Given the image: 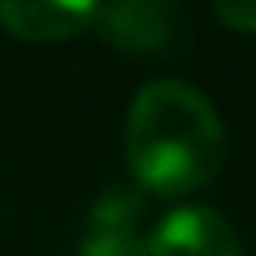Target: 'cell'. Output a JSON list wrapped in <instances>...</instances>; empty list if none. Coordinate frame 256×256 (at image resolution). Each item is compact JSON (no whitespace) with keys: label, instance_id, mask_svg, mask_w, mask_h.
<instances>
[{"label":"cell","instance_id":"obj_1","mask_svg":"<svg viewBox=\"0 0 256 256\" xmlns=\"http://www.w3.org/2000/svg\"><path fill=\"white\" fill-rule=\"evenodd\" d=\"M128 170L154 196H188L215 181L226 132L215 106L184 80H154L128 110Z\"/></svg>","mask_w":256,"mask_h":256},{"label":"cell","instance_id":"obj_2","mask_svg":"<svg viewBox=\"0 0 256 256\" xmlns=\"http://www.w3.org/2000/svg\"><path fill=\"white\" fill-rule=\"evenodd\" d=\"M147 256H245L241 238L215 208L184 204L151 226Z\"/></svg>","mask_w":256,"mask_h":256},{"label":"cell","instance_id":"obj_3","mask_svg":"<svg viewBox=\"0 0 256 256\" xmlns=\"http://www.w3.org/2000/svg\"><path fill=\"white\" fill-rule=\"evenodd\" d=\"M147 204L132 188H110L90 208L80 256H147Z\"/></svg>","mask_w":256,"mask_h":256},{"label":"cell","instance_id":"obj_4","mask_svg":"<svg viewBox=\"0 0 256 256\" xmlns=\"http://www.w3.org/2000/svg\"><path fill=\"white\" fill-rule=\"evenodd\" d=\"M90 26L124 53H158L181 34V16L162 0H117L98 4Z\"/></svg>","mask_w":256,"mask_h":256},{"label":"cell","instance_id":"obj_5","mask_svg":"<svg viewBox=\"0 0 256 256\" xmlns=\"http://www.w3.org/2000/svg\"><path fill=\"white\" fill-rule=\"evenodd\" d=\"M98 4H26V0H8L0 4V23L8 26V34L23 42H64L72 34L87 30L94 23Z\"/></svg>","mask_w":256,"mask_h":256},{"label":"cell","instance_id":"obj_6","mask_svg":"<svg viewBox=\"0 0 256 256\" xmlns=\"http://www.w3.org/2000/svg\"><path fill=\"white\" fill-rule=\"evenodd\" d=\"M215 16L222 19L230 30L256 34V0H230V4H215Z\"/></svg>","mask_w":256,"mask_h":256}]
</instances>
